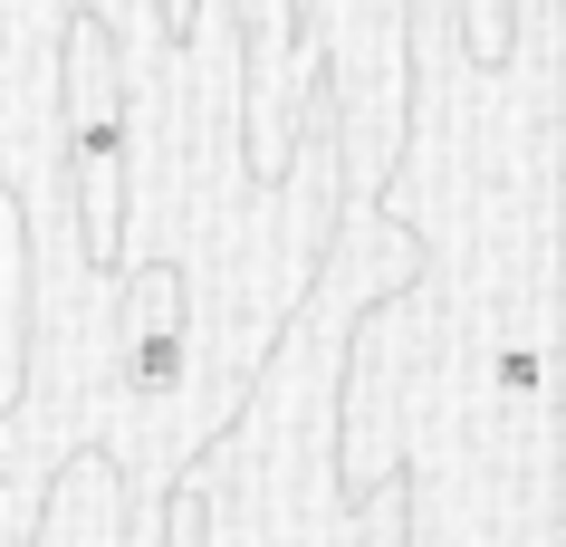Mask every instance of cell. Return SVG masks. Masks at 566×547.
Wrapping results in <instances>:
<instances>
[{"mask_svg":"<svg viewBox=\"0 0 566 547\" xmlns=\"http://www.w3.org/2000/svg\"><path fill=\"white\" fill-rule=\"evenodd\" d=\"M59 96H67V182H77L87 260L116 270V231H125V67H116V49H106L96 20H67Z\"/></svg>","mask_w":566,"mask_h":547,"instance_id":"1","label":"cell"},{"mask_svg":"<svg viewBox=\"0 0 566 547\" xmlns=\"http://www.w3.org/2000/svg\"><path fill=\"white\" fill-rule=\"evenodd\" d=\"M182 365H192V307H182V270H135L125 278V356H116V385L135 403H164L182 395Z\"/></svg>","mask_w":566,"mask_h":547,"instance_id":"2","label":"cell"},{"mask_svg":"<svg viewBox=\"0 0 566 547\" xmlns=\"http://www.w3.org/2000/svg\"><path fill=\"white\" fill-rule=\"evenodd\" d=\"M0 182H10V173H0Z\"/></svg>","mask_w":566,"mask_h":547,"instance_id":"3","label":"cell"}]
</instances>
